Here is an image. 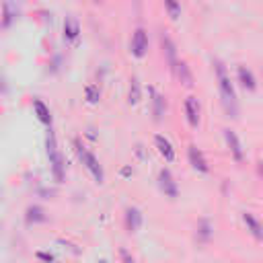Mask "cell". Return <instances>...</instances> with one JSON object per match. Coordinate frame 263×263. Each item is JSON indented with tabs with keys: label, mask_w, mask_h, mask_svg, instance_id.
I'll return each instance as SVG.
<instances>
[{
	"label": "cell",
	"mask_w": 263,
	"mask_h": 263,
	"mask_svg": "<svg viewBox=\"0 0 263 263\" xmlns=\"http://www.w3.org/2000/svg\"><path fill=\"white\" fill-rule=\"evenodd\" d=\"M160 43H162V49H164V53H166V58H168L171 68L175 70V66H177V51H175V43H173L166 35H162V37H160Z\"/></svg>",
	"instance_id": "9a60e30c"
},
{
	"label": "cell",
	"mask_w": 263,
	"mask_h": 263,
	"mask_svg": "<svg viewBox=\"0 0 263 263\" xmlns=\"http://www.w3.org/2000/svg\"><path fill=\"white\" fill-rule=\"evenodd\" d=\"M45 148H47V156L51 162V171H53V179L60 183L64 179V158L58 150V142H55V134L49 129L45 136Z\"/></svg>",
	"instance_id": "7a4b0ae2"
},
{
	"label": "cell",
	"mask_w": 263,
	"mask_h": 263,
	"mask_svg": "<svg viewBox=\"0 0 263 263\" xmlns=\"http://www.w3.org/2000/svg\"><path fill=\"white\" fill-rule=\"evenodd\" d=\"M224 138H226V144H228V148H230V152H232V156H234V160H242L245 158V152H242V144H240V140L236 138V134L230 129V127H226L224 129Z\"/></svg>",
	"instance_id": "52a82bcc"
},
{
	"label": "cell",
	"mask_w": 263,
	"mask_h": 263,
	"mask_svg": "<svg viewBox=\"0 0 263 263\" xmlns=\"http://www.w3.org/2000/svg\"><path fill=\"white\" fill-rule=\"evenodd\" d=\"M121 259H123V261H134V257H129L125 251H121Z\"/></svg>",
	"instance_id": "d4e9b609"
},
{
	"label": "cell",
	"mask_w": 263,
	"mask_h": 263,
	"mask_svg": "<svg viewBox=\"0 0 263 263\" xmlns=\"http://www.w3.org/2000/svg\"><path fill=\"white\" fill-rule=\"evenodd\" d=\"M154 146H156L158 154H160L166 162H173V160H175V148H173V144H171L164 136L156 134V136H154Z\"/></svg>",
	"instance_id": "ba28073f"
},
{
	"label": "cell",
	"mask_w": 263,
	"mask_h": 263,
	"mask_svg": "<svg viewBox=\"0 0 263 263\" xmlns=\"http://www.w3.org/2000/svg\"><path fill=\"white\" fill-rule=\"evenodd\" d=\"M140 101V82L138 78H132V84H129V103L136 105Z\"/></svg>",
	"instance_id": "44dd1931"
},
{
	"label": "cell",
	"mask_w": 263,
	"mask_h": 263,
	"mask_svg": "<svg viewBox=\"0 0 263 263\" xmlns=\"http://www.w3.org/2000/svg\"><path fill=\"white\" fill-rule=\"evenodd\" d=\"M35 257H37V259H41V261H53V255H51V253H43V251L35 253Z\"/></svg>",
	"instance_id": "cb8c5ba5"
},
{
	"label": "cell",
	"mask_w": 263,
	"mask_h": 263,
	"mask_svg": "<svg viewBox=\"0 0 263 263\" xmlns=\"http://www.w3.org/2000/svg\"><path fill=\"white\" fill-rule=\"evenodd\" d=\"M78 33H80V27H78V21L74 16H68L64 21V37L68 41H76L78 39Z\"/></svg>",
	"instance_id": "5bb4252c"
},
{
	"label": "cell",
	"mask_w": 263,
	"mask_h": 263,
	"mask_svg": "<svg viewBox=\"0 0 263 263\" xmlns=\"http://www.w3.org/2000/svg\"><path fill=\"white\" fill-rule=\"evenodd\" d=\"M121 175H123V177H129V175H132V168H129V166H125V168L121 171Z\"/></svg>",
	"instance_id": "484cf974"
},
{
	"label": "cell",
	"mask_w": 263,
	"mask_h": 263,
	"mask_svg": "<svg viewBox=\"0 0 263 263\" xmlns=\"http://www.w3.org/2000/svg\"><path fill=\"white\" fill-rule=\"evenodd\" d=\"M150 92H152V101H154V119L158 121V119H162V115H164V99L154 90V88H150Z\"/></svg>",
	"instance_id": "e0dca14e"
},
{
	"label": "cell",
	"mask_w": 263,
	"mask_h": 263,
	"mask_svg": "<svg viewBox=\"0 0 263 263\" xmlns=\"http://www.w3.org/2000/svg\"><path fill=\"white\" fill-rule=\"evenodd\" d=\"M148 51V35L144 29H136L134 37H132V53L136 58H144Z\"/></svg>",
	"instance_id": "277c9868"
},
{
	"label": "cell",
	"mask_w": 263,
	"mask_h": 263,
	"mask_svg": "<svg viewBox=\"0 0 263 263\" xmlns=\"http://www.w3.org/2000/svg\"><path fill=\"white\" fill-rule=\"evenodd\" d=\"M187 154H189V162H191V166H193L195 171H199V173H208V171H210V166H208V160H205L203 152H201L195 144H191V146H189Z\"/></svg>",
	"instance_id": "8992f818"
},
{
	"label": "cell",
	"mask_w": 263,
	"mask_h": 263,
	"mask_svg": "<svg viewBox=\"0 0 263 263\" xmlns=\"http://www.w3.org/2000/svg\"><path fill=\"white\" fill-rule=\"evenodd\" d=\"M197 230H199V238H201V240H208L210 234H212V224H210V220H201Z\"/></svg>",
	"instance_id": "7402d4cb"
},
{
	"label": "cell",
	"mask_w": 263,
	"mask_h": 263,
	"mask_svg": "<svg viewBox=\"0 0 263 263\" xmlns=\"http://www.w3.org/2000/svg\"><path fill=\"white\" fill-rule=\"evenodd\" d=\"M216 74H218V84H220V95H222L224 107L232 117H236V95H234V88L230 84V78H228L222 62H216Z\"/></svg>",
	"instance_id": "6da1fadb"
},
{
	"label": "cell",
	"mask_w": 263,
	"mask_h": 263,
	"mask_svg": "<svg viewBox=\"0 0 263 263\" xmlns=\"http://www.w3.org/2000/svg\"><path fill=\"white\" fill-rule=\"evenodd\" d=\"M242 222H245V226H247V230L257 238V240H261L263 238V232H261V224L257 222V218L253 216V214H249V212H245L242 214Z\"/></svg>",
	"instance_id": "7c38bea8"
},
{
	"label": "cell",
	"mask_w": 263,
	"mask_h": 263,
	"mask_svg": "<svg viewBox=\"0 0 263 263\" xmlns=\"http://www.w3.org/2000/svg\"><path fill=\"white\" fill-rule=\"evenodd\" d=\"M74 148H76V154H78V158L82 160V164H84V166L88 168V173L92 175V179H95L97 183H103V181H105V173H103L99 160L95 158V154H90V152L80 144V140L74 142Z\"/></svg>",
	"instance_id": "3957f363"
},
{
	"label": "cell",
	"mask_w": 263,
	"mask_h": 263,
	"mask_svg": "<svg viewBox=\"0 0 263 263\" xmlns=\"http://www.w3.org/2000/svg\"><path fill=\"white\" fill-rule=\"evenodd\" d=\"M125 226H127L129 232L140 230V226H142V214H140L138 208H127L125 210Z\"/></svg>",
	"instance_id": "8fae6325"
},
{
	"label": "cell",
	"mask_w": 263,
	"mask_h": 263,
	"mask_svg": "<svg viewBox=\"0 0 263 263\" xmlns=\"http://www.w3.org/2000/svg\"><path fill=\"white\" fill-rule=\"evenodd\" d=\"M14 14H16V12H12L10 2H6V4H4V23H2V27H8V25H10V21L14 18Z\"/></svg>",
	"instance_id": "603a6c76"
},
{
	"label": "cell",
	"mask_w": 263,
	"mask_h": 263,
	"mask_svg": "<svg viewBox=\"0 0 263 263\" xmlns=\"http://www.w3.org/2000/svg\"><path fill=\"white\" fill-rule=\"evenodd\" d=\"M185 113H187V121L191 127H197L199 123V103L195 97H187L185 101Z\"/></svg>",
	"instance_id": "9c48e42d"
},
{
	"label": "cell",
	"mask_w": 263,
	"mask_h": 263,
	"mask_svg": "<svg viewBox=\"0 0 263 263\" xmlns=\"http://www.w3.org/2000/svg\"><path fill=\"white\" fill-rule=\"evenodd\" d=\"M25 218H27L29 224H37V222H43V220H45V212H43V208H39V205H29Z\"/></svg>",
	"instance_id": "2e32d148"
},
{
	"label": "cell",
	"mask_w": 263,
	"mask_h": 263,
	"mask_svg": "<svg viewBox=\"0 0 263 263\" xmlns=\"http://www.w3.org/2000/svg\"><path fill=\"white\" fill-rule=\"evenodd\" d=\"M236 74H238V82L242 84V88H247V90H255L257 88V80H255L253 72L247 66H238Z\"/></svg>",
	"instance_id": "30bf717a"
},
{
	"label": "cell",
	"mask_w": 263,
	"mask_h": 263,
	"mask_svg": "<svg viewBox=\"0 0 263 263\" xmlns=\"http://www.w3.org/2000/svg\"><path fill=\"white\" fill-rule=\"evenodd\" d=\"M158 187H160V191L164 193V195H168V197H177V183H175V179H173V175L166 171V168H162L160 173H158Z\"/></svg>",
	"instance_id": "5b68a950"
},
{
	"label": "cell",
	"mask_w": 263,
	"mask_h": 263,
	"mask_svg": "<svg viewBox=\"0 0 263 263\" xmlns=\"http://www.w3.org/2000/svg\"><path fill=\"white\" fill-rule=\"evenodd\" d=\"M33 109H35V115H37V119H39L41 123H45V125H49V123H51L49 107H47L41 99H35V101H33Z\"/></svg>",
	"instance_id": "4fadbf2b"
},
{
	"label": "cell",
	"mask_w": 263,
	"mask_h": 263,
	"mask_svg": "<svg viewBox=\"0 0 263 263\" xmlns=\"http://www.w3.org/2000/svg\"><path fill=\"white\" fill-rule=\"evenodd\" d=\"M84 97H86V103L95 105V103L99 101V97H101V90H99V86H97V84H88V86L84 88Z\"/></svg>",
	"instance_id": "d6986e66"
},
{
	"label": "cell",
	"mask_w": 263,
	"mask_h": 263,
	"mask_svg": "<svg viewBox=\"0 0 263 263\" xmlns=\"http://www.w3.org/2000/svg\"><path fill=\"white\" fill-rule=\"evenodd\" d=\"M162 2H164L166 10H168L171 18H173V21H177V18L181 16V4H179V0H162Z\"/></svg>",
	"instance_id": "ffe728a7"
},
{
	"label": "cell",
	"mask_w": 263,
	"mask_h": 263,
	"mask_svg": "<svg viewBox=\"0 0 263 263\" xmlns=\"http://www.w3.org/2000/svg\"><path fill=\"white\" fill-rule=\"evenodd\" d=\"M175 70H177V74H179V78H181V82H183V84H187V86H191V84H193L191 72H189V68H187V64H185V62L177 64V66H175Z\"/></svg>",
	"instance_id": "ac0fdd59"
}]
</instances>
